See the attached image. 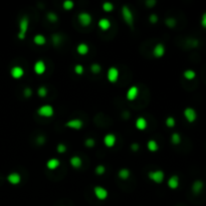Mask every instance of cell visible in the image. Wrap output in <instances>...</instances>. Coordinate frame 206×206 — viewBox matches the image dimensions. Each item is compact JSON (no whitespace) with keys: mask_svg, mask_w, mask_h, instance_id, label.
Instances as JSON below:
<instances>
[{"mask_svg":"<svg viewBox=\"0 0 206 206\" xmlns=\"http://www.w3.org/2000/svg\"><path fill=\"white\" fill-rule=\"evenodd\" d=\"M29 29V18H28L27 15L22 16L19 20V24H18V34L17 37L19 40H24L26 37V34Z\"/></svg>","mask_w":206,"mask_h":206,"instance_id":"1","label":"cell"},{"mask_svg":"<svg viewBox=\"0 0 206 206\" xmlns=\"http://www.w3.org/2000/svg\"><path fill=\"white\" fill-rule=\"evenodd\" d=\"M121 13H122V18L124 20V22L127 24L129 27H133L134 26V22H135V17L134 14H133V11L131 10V8L128 5H123L122 9H121Z\"/></svg>","mask_w":206,"mask_h":206,"instance_id":"2","label":"cell"},{"mask_svg":"<svg viewBox=\"0 0 206 206\" xmlns=\"http://www.w3.org/2000/svg\"><path fill=\"white\" fill-rule=\"evenodd\" d=\"M37 115L39 117H41V118H45V119H48V118H51V117H54V108L51 106L49 104H46V105H42V106H40L37 111Z\"/></svg>","mask_w":206,"mask_h":206,"instance_id":"3","label":"cell"},{"mask_svg":"<svg viewBox=\"0 0 206 206\" xmlns=\"http://www.w3.org/2000/svg\"><path fill=\"white\" fill-rule=\"evenodd\" d=\"M148 178L150 179L152 182H154L156 184H162L165 180V173L163 170H160V169L149 171Z\"/></svg>","mask_w":206,"mask_h":206,"instance_id":"4","label":"cell"},{"mask_svg":"<svg viewBox=\"0 0 206 206\" xmlns=\"http://www.w3.org/2000/svg\"><path fill=\"white\" fill-rule=\"evenodd\" d=\"M64 126L67 129H71V130H75V131H79L84 128V121L79 118H72L67 121Z\"/></svg>","mask_w":206,"mask_h":206,"instance_id":"5","label":"cell"},{"mask_svg":"<svg viewBox=\"0 0 206 206\" xmlns=\"http://www.w3.org/2000/svg\"><path fill=\"white\" fill-rule=\"evenodd\" d=\"M78 21L83 27H88L92 22V16L87 11H82L78 15Z\"/></svg>","mask_w":206,"mask_h":206,"instance_id":"6","label":"cell"},{"mask_svg":"<svg viewBox=\"0 0 206 206\" xmlns=\"http://www.w3.org/2000/svg\"><path fill=\"white\" fill-rule=\"evenodd\" d=\"M120 78V71L118 67H111L108 68L107 71V79L109 83L111 84H116L119 80Z\"/></svg>","mask_w":206,"mask_h":206,"instance_id":"7","label":"cell"},{"mask_svg":"<svg viewBox=\"0 0 206 206\" xmlns=\"http://www.w3.org/2000/svg\"><path fill=\"white\" fill-rule=\"evenodd\" d=\"M183 116L189 124H193L197 120V112L195 109H193L191 107H187L184 109Z\"/></svg>","mask_w":206,"mask_h":206,"instance_id":"8","label":"cell"},{"mask_svg":"<svg viewBox=\"0 0 206 206\" xmlns=\"http://www.w3.org/2000/svg\"><path fill=\"white\" fill-rule=\"evenodd\" d=\"M92 191H94V195L96 196V198L99 200H106L109 197V191L105 187L100 186V185L95 186Z\"/></svg>","mask_w":206,"mask_h":206,"instance_id":"9","label":"cell"},{"mask_svg":"<svg viewBox=\"0 0 206 206\" xmlns=\"http://www.w3.org/2000/svg\"><path fill=\"white\" fill-rule=\"evenodd\" d=\"M152 54H153V56H154L155 58H163L166 54V47L163 43H157L155 44V46L153 47V50H152Z\"/></svg>","mask_w":206,"mask_h":206,"instance_id":"10","label":"cell"},{"mask_svg":"<svg viewBox=\"0 0 206 206\" xmlns=\"http://www.w3.org/2000/svg\"><path fill=\"white\" fill-rule=\"evenodd\" d=\"M33 71L35 75H42L45 74L46 71V64L43 62L42 59H38L36 60L33 64Z\"/></svg>","mask_w":206,"mask_h":206,"instance_id":"11","label":"cell"},{"mask_svg":"<svg viewBox=\"0 0 206 206\" xmlns=\"http://www.w3.org/2000/svg\"><path fill=\"white\" fill-rule=\"evenodd\" d=\"M103 142L107 148H113L115 147V145L117 143V137L115 134H113V133H108V134L104 136Z\"/></svg>","mask_w":206,"mask_h":206,"instance_id":"12","label":"cell"},{"mask_svg":"<svg viewBox=\"0 0 206 206\" xmlns=\"http://www.w3.org/2000/svg\"><path fill=\"white\" fill-rule=\"evenodd\" d=\"M139 96V88L137 86H131L126 92V99L129 102H134Z\"/></svg>","mask_w":206,"mask_h":206,"instance_id":"13","label":"cell"},{"mask_svg":"<svg viewBox=\"0 0 206 206\" xmlns=\"http://www.w3.org/2000/svg\"><path fill=\"white\" fill-rule=\"evenodd\" d=\"M10 75L14 79H20L24 75V68L20 66L12 67L10 70Z\"/></svg>","mask_w":206,"mask_h":206,"instance_id":"14","label":"cell"},{"mask_svg":"<svg viewBox=\"0 0 206 206\" xmlns=\"http://www.w3.org/2000/svg\"><path fill=\"white\" fill-rule=\"evenodd\" d=\"M204 188V183L202 180L197 179L191 185V191L194 195H199L201 192H202Z\"/></svg>","mask_w":206,"mask_h":206,"instance_id":"15","label":"cell"},{"mask_svg":"<svg viewBox=\"0 0 206 206\" xmlns=\"http://www.w3.org/2000/svg\"><path fill=\"white\" fill-rule=\"evenodd\" d=\"M180 185V179L177 175H172L168 178L167 180V186L172 189V190H175L179 187Z\"/></svg>","mask_w":206,"mask_h":206,"instance_id":"16","label":"cell"},{"mask_svg":"<svg viewBox=\"0 0 206 206\" xmlns=\"http://www.w3.org/2000/svg\"><path fill=\"white\" fill-rule=\"evenodd\" d=\"M135 127L139 131H145L148 127V121L144 117H138L135 121Z\"/></svg>","mask_w":206,"mask_h":206,"instance_id":"17","label":"cell"},{"mask_svg":"<svg viewBox=\"0 0 206 206\" xmlns=\"http://www.w3.org/2000/svg\"><path fill=\"white\" fill-rule=\"evenodd\" d=\"M7 181L11 185H18L21 182V175L17 172H11L7 176Z\"/></svg>","mask_w":206,"mask_h":206,"instance_id":"18","label":"cell"},{"mask_svg":"<svg viewBox=\"0 0 206 206\" xmlns=\"http://www.w3.org/2000/svg\"><path fill=\"white\" fill-rule=\"evenodd\" d=\"M60 166V160L58 158H50L46 161V168L49 171H54Z\"/></svg>","mask_w":206,"mask_h":206,"instance_id":"19","label":"cell"},{"mask_svg":"<svg viewBox=\"0 0 206 206\" xmlns=\"http://www.w3.org/2000/svg\"><path fill=\"white\" fill-rule=\"evenodd\" d=\"M70 165L74 169H79L83 166V159L78 155H74L70 158Z\"/></svg>","mask_w":206,"mask_h":206,"instance_id":"20","label":"cell"},{"mask_svg":"<svg viewBox=\"0 0 206 206\" xmlns=\"http://www.w3.org/2000/svg\"><path fill=\"white\" fill-rule=\"evenodd\" d=\"M76 52L79 54V55H87L88 52H90V46H88V44L84 43V42H80L79 43L78 45H76V48H75Z\"/></svg>","mask_w":206,"mask_h":206,"instance_id":"21","label":"cell"},{"mask_svg":"<svg viewBox=\"0 0 206 206\" xmlns=\"http://www.w3.org/2000/svg\"><path fill=\"white\" fill-rule=\"evenodd\" d=\"M111 25H112V23L110 21V19H108V18H105V17L101 18V19H99V21H98V27L103 31L109 30L111 28Z\"/></svg>","mask_w":206,"mask_h":206,"instance_id":"22","label":"cell"},{"mask_svg":"<svg viewBox=\"0 0 206 206\" xmlns=\"http://www.w3.org/2000/svg\"><path fill=\"white\" fill-rule=\"evenodd\" d=\"M32 41H33V43L34 44H36V45H38V46H42V45H44V44L46 43V37L44 36L43 34H41V33H37V34H35L34 36H33V38H32Z\"/></svg>","mask_w":206,"mask_h":206,"instance_id":"23","label":"cell"},{"mask_svg":"<svg viewBox=\"0 0 206 206\" xmlns=\"http://www.w3.org/2000/svg\"><path fill=\"white\" fill-rule=\"evenodd\" d=\"M118 177H119V179H121V180L127 181V180L131 177V171L129 170L128 168H122V169H120L119 172H118Z\"/></svg>","mask_w":206,"mask_h":206,"instance_id":"24","label":"cell"},{"mask_svg":"<svg viewBox=\"0 0 206 206\" xmlns=\"http://www.w3.org/2000/svg\"><path fill=\"white\" fill-rule=\"evenodd\" d=\"M147 149H148L149 152L156 153L157 151L159 150V145H158V143H157V141L153 140V139L149 140L147 142Z\"/></svg>","mask_w":206,"mask_h":206,"instance_id":"25","label":"cell"},{"mask_svg":"<svg viewBox=\"0 0 206 206\" xmlns=\"http://www.w3.org/2000/svg\"><path fill=\"white\" fill-rule=\"evenodd\" d=\"M170 141H171V143L173 145L177 146V145H180L181 142H182V137H181V135L179 134V133L174 132L170 137Z\"/></svg>","mask_w":206,"mask_h":206,"instance_id":"26","label":"cell"},{"mask_svg":"<svg viewBox=\"0 0 206 206\" xmlns=\"http://www.w3.org/2000/svg\"><path fill=\"white\" fill-rule=\"evenodd\" d=\"M183 78L187 80H193L196 78V71L193 70H185L183 71Z\"/></svg>","mask_w":206,"mask_h":206,"instance_id":"27","label":"cell"},{"mask_svg":"<svg viewBox=\"0 0 206 206\" xmlns=\"http://www.w3.org/2000/svg\"><path fill=\"white\" fill-rule=\"evenodd\" d=\"M46 19L51 23H55L58 21V15L54 11H48L46 13Z\"/></svg>","mask_w":206,"mask_h":206,"instance_id":"28","label":"cell"},{"mask_svg":"<svg viewBox=\"0 0 206 206\" xmlns=\"http://www.w3.org/2000/svg\"><path fill=\"white\" fill-rule=\"evenodd\" d=\"M90 70L94 75H100L101 71H102V66L98 62H94L91 64Z\"/></svg>","mask_w":206,"mask_h":206,"instance_id":"29","label":"cell"},{"mask_svg":"<svg viewBox=\"0 0 206 206\" xmlns=\"http://www.w3.org/2000/svg\"><path fill=\"white\" fill-rule=\"evenodd\" d=\"M51 42H52V44H54V46H58L59 44H62V35L58 34V33L52 34V35H51Z\"/></svg>","mask_w":206,"mask_h":206,"instance_id":"30","label":"cell"},{"mask_svg":"<svg viewBox=\"0 0 206 206\" xmlns=\"http://www.w3.org/2000/svg\"><path fill=\"white\" fill-rule=\"evenodd\" d=\"M75 7V2L71 1V0H64L62 2V8L66 11H71L74 9Z\"/></svg>","mask_w":206,"mask_h":206,"instance_id":"31","label":"cell"},{"mask_svg":"<svg viewBox=\"0 0 206 206\" xmlns=\"http://www.w3.org/2000/svg\"><path fill=\"white\" fill-rule=\"evenodd\" d=\"M37 95H38L39 98H41V99L46 98L47 95H48V90H47V88H46V87H44V86L39 87V88H37Z\"/></svg>","mask_w":206,"mask_h":206,"instance_id":"32","label":"cell"},{"mask_svg":"<svg viewBox=\"0 0 206 206\" xmlns=\"http://www.w3.org/2000/svg\"><path fill=\"white\" fill-rule=\"evenodd\" d=\"M102 8H103V10H104L105 12L109 13V12H112L113 10H114L115 6H114V4H113L112 2L106 1V2H104V3L102 4Z\"/></svg>","mask_w":206,"mask_h":206,"instance_id":"33","label":"cell"},{"mask_svg":"<svg viewBox=\"0 0 206 206\" xmlns=\"http://www.w3.org/2000/svg\"><path fill=\"white\" fill-rule=\"evenodd\" d=\"M165 125H166V126L168 128H170V129L174 128L176 126V120H175V118H173V117H171V116L167 117L166 120H165Z\"/></svg>","mask_w":206,"mask_h":206,"instance_id":"34","label":"cell"},{"mask_svg":"<svg viewBox=\"0 0 206 206\" xmlns=\"http://www.w3.org/2000/svg\"><path fill=\"white\" fill-rule=\"evenodd\" d=\"M165 25L169 28H174L177 25V20L173 17H169L167 19H165Z\"/></svg>","mask_w":206,"mask_h":206,"instance_id":"35","label":"cell"},{"mask_svg":"<svg viewBox=\"0 0 206 206\" xmlns=\"http://www.w3.org/2000/svg\"><path fill=\"white\" fill-rule=\"evenodd\" d=\"M106 166L105 165H103V164H100V165H98L96 168H95V173L97 175H99V176H102V175H104L105 173H106Z\"/></svg>","mask_w":206,"mask_h":206,"instance_id":"36","label":"cell"},{"mask_svg":"<svg viewBox=\"0 0 206 206\" xmlns=\"http://www.w3.org/2000/svg\"><path fill=\"white\" fill-rule=\"evenodd\" d=\"M74 72H75V75H84V67L83 66V64H80V63L75 64V66L74 67Z\"/></svg>","mask_w":206,"mask_h":206,"instance_id":"37","label":"cell"},{"mask_svg":"<svg viewBox=\"0 0 206 206\" xmlns=\"http://www.w3.org/2000/svg\"><path fill=\"white\" fill-rule=\"evenodd\" d=\"M67 145L63 143H59L58 144V146H56V151H58V154H64V153L67 152Z\"/></svg>","mask_w":206,"mask_h":206,"instance_id":"38","label":"cell"},{"mask_svg":"<svg viewBox=\"0 0 206 206\" xmlns=\"http://www.w3.org/2000/svg\"><path fill=\"white\" fill-rule=\"evenodd\" d=\"M96 145V141L92 138H88L84 140V146L87 148H94Z\"/></svg>","mask_w":206,"mask_h":206,"instance_id":"39","label":"cell"},{"mask_svg":"<svg viewBox=\"0 0 206 206\" xmlns=\"http://www.w3.org/2000/svg\"><path fill=\"white\" fill-rule=\"evenodd\" d=\"M158 16H157L155 13H152L149 15V21H150L152 24H156L157 22H158Z\"/></svg>","mask_w":206,"mask_h":206,"instance_id":"40","label":"cell"},{"mask_svg":"<svg viewBox=\"0 0 206 206\" xmlns=\"http://www.w3.org/2000/svg\"><path fill=\"white\" fill-rule=\"evenodd\" d=\"M23 95H24V97H25L26 99L31 98V96H32V91H31V88H24Z\"/></svg>","mask_w":206,"mask_h":206,"instance_id":"41","label":"cell"},{"mask_svg":"<svg viewBox=\"0 0 206 206\" xmlns=\"http://www.w3.org/2000/svg\"><path fill=\"white\" fill-rule=\"evenodd\" d=\"M200 24H201V26H202L203 28H205V29H206V12H204V13L201 15Z\"/></svg>","mask_w":206,"mask_h":206,"instance_id":"42","label":"cell"},{"mask_svg":"<svg viewBox=\"0 0 206 206\" xmlns=\"http://www.w3.org/2000/svg\"><path fill=\"white\" fill-rule=\"evenodd\" d=\"M156 3H157L156 0H147V1L145 2V4H146V6H148L149 8L154 7V6L156 5Z\"/></svg>","mask_w":206,"mask_h":206,"instance_id":"43","label":"cell"},{"mask_svg":"<svg viewBox=\"0 0 206 206\" xmlns=\"http://www.w3.org/2000/svg\"><path fill=\"white\" fill-rule=\"evenodd\" d=\"M131 149H132V151H135V152H137L140 149V145L138 144V143H133L132 145H131Z\"/></svg>","mask_w":206,"mask_h":206,"instance_id":"44","label":"cell"}]
</instances>
